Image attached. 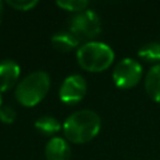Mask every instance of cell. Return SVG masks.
Wrapping results in <instances>:
<instances>
[{
  "mask_svg": "<svg viewBox=\"0 0 160 160\" xmlns=\"http://www.w3.org/2000/svg\"><path fill=\"white\" fill-rule=\"evenodd\" d=\"M142 78L141 65L131 59L125 58L120 60L112 70V80L115 85L120 89H131L139 84Z\"/></svg>",
  "mask_w": 160,
  "mask_h": 160,
  "instance_id": "cell-5",
  "label": "cell"
},
{
  "mask_svg": "<svg viewBox=\"0 0 160 160\" xmlns=\"http://www.w3.org/2000/svg\"><path fill=\"white\" fill-rule=\"evenodd\" d=\"M69 31L74 34L79 41L92 40L101 31L100 16L92 10H85L72 16L69 24Z\"/></svg>",
  "mask_w": 160,
  "mask_h": 160,
  "instance_id": "cell-4",
  "label": "cell"
},
{
  "mask_svg": "<svg viewBox=\"0 0 160 160\" xmlns=\"http://www.w3.org/2000/svg\"><path fill=\"white\" fill-rule=\"evenodd\" d=\"M71 150L69 142L62 138H51L45 145L46 160H70Z\"/></svg>",
  "mask_w": 160,
  "mask_h": 160,
  "instance_id": "cell-8",
  "label": "cell"
},
{
  "mask_svg": "<svg viewBox=\"0 0 160 160\" xmlns=\"http://www.w3.org/2000/svg\"><path fill=\"white\" fill-rule=\"evenodd\" d=\"M50 76L48 72L38 70L26 75L15 88V98L18 102L26 108L38 105L49 92Z\"/></svg>",
  "mask_w": 160,
  "mask_h": 160,
  "instance_id": "cell-2",
  "label": "cell"
},
{
  "mask_svg": "<svg viewBox=\"0 0 160 160\" xmlns=\"http://www.w3.org/2000/svg\"><path fill=\"white\" fill-rule=\"evenodd\" d=\"M115 59L112 49L100 41H88L76 51V60L81 69L89 72H101L109 69Z\"/></svg>",
  "mask_w": 160,
  "mask_h": 160,
  "instance_id": "cell-3",
  "label": "cell"
},
{
  "mask_svg": "<svg viewBox=\"0 0 160 160\" xmlns=\"http://www.w3.org/2000/svg\"><path fill=\"white\" fill-rule=\"evenodd\" d=\"M6 4L19 11H29L38 5L36 0H8Z\"/></svg>",
  "mask_w": 160,
  "mask_h": 160,
  "instance_id": "cell-14",
  "label": "cell"
},
{
  "mask_svg": "<svg viewBox=\"0 0 160 160\" xmlns=\"http://www.w3.org/2000/svg\"><path fill=\"white\" fill-rule=\"evenodd\" d=\"M35 129L42 135H54L61 129V125L54 116L45 115L35 121Z\"/></svg>",
  "mask_w": 160,
  "mask_h": 160,
  "instance_id": "cell-11",
  "label": "cell"
},
{
  "mask_svg": "<svg viewBox=\"0 0 160 160\" xmlns=\"http://www.w3.org/2000/svg\"><path fill=\"white\" fill-rule=\"evenodd\" d=\"M16 119V112L10 105H2L0 108V121L4 124H12Z\"/></svg>",
  "mask_w": 160,
  "mask_h": 160,
  "instance_id": "cell-15",
  "label": "cell"
},
{
  "mask_svg": "<svg viewBox=\"0 0 160 160\" xmlns=\"http://www.w3.org/2000/svg\"><path fill=\"white\" fill-rule=\"evenodd\" d=\"M139 58L148 62L160 64V44L159 42H148L141 46L138 51Z\"/></svg>",
  "mask_w": 160,
  "mask_h": 160,
  "instance_id": "cell-12",
  "label": "cell"
},
{
  "mask_svg": "<svg viewBox=\"0 0 160 160\" xmlns=\"http://www.w3.org/2000/svg\"><path fill=\"white\" fill-rule=\"evenodd\" d=\"M20 78V66L10 59L0 61V92L11 90Z\"/></svg>",
  "mask_w": 160,
  "mask_h": 160,
  "instance_id": "cell-7",
  "label": "cell"
},
{
  "mask_svg": "<svg viewBox=\"0 0 160 160\" xmlns=\"http://www.w3.org/2000/svg\"><path fill=\"white\" fill-rule=\"evenodd\" d=\"M2 106V98H1V92H0V108Z\"/></svg>",
  "mask_w": 160,
  "mask_h": 160,
  "instance_id": "cell-17",
  "label": "cell"
},
{
  "mask_svg": "<svg viewBox=\"0 0 160 160\" xmlns=\"http://www.w3.org/2000/svg\"><path fill=\"white\" fill-rule=\"evenodd\" d=\"M1 18H2V2L0 1V22H1Z\"/></svg>",
  "mask_w": 160,
  "mask_h": 160,
  "instance_id": "cell-16",
  "label": "cell"
},
{
  "mask_svg": "<svg viewBox=\"0 0 160 160\" xmlns=\"http://www.w3.org/2000/svg\"><path fill=\"white\" fill-rule=\"evenodd\" d=\"M145 91L151 100L160 102V64L150 68L145 76Z\"/></svg>",
  "mask_w": 160,
  "mask_h": 160,
  "instance_id": "cell-9",
  "label": "cell"
},
{
  "mask_svg": "<svg viewBox=\"0 0 160 160\" xmlns=\"http://www.w3.org/2000/svg\"><path fill=\"white\" fill-rule=\"evenodd\" d=\"M86 94V81L80 74H72L61 82L59 89V99L66 105L78 104Z\"/></svg>",
  "mask_w": 160,
  "mask_h": 160,
  "instance_id": "cell-6",
  "label": "cell"
},
{
  "mask_svg": "<svg viewBox=\"0 0 160 160\" xmlns=\"http://www.w3.org/2000/svg\"><path fill=\"white\" fill-rule=\"evenodd\" d=\"M79 39L70 31H59L51 36L52 48L60 52H69L76 49L79 46Z\"/></svg>",
  "mask_w": 160,
  "mask_h": 160,
  "instance_id": "cell-10",
  "label": "cell"
},
{
  "mask_svg": "<svg viewBox=\"0 0 160 160\" xmlns=\"http://www.w3.org/2000/svg\"><path fill=\"white\" fill-rule=\"evenodd\" d=\"M100 116L92 110H79L70 114L62 124V131L70 142L85 144L92 140L100 131Z\"/></svg>",
  "mask_w": 160,
  "mask_h": 160,
  "instance_id": "cell-1",
  "label": "cell"
},
{
  "mask_svg": "<svg viewBox=\"0 0 160 160\" xmlns=\"http://www.w3.org/2000/svg\"><path fill=\"white\" fill-rule=\"evenodd\" d=\"M56 5L59 8H61L62 10L79 14V12L88 10L89 1H86V0H58Z\"/></svg>",
  "mask_w": 160,
  "mask_h": 160,
  "instance_id": "cell-13",
  "label": "cell"
}]
</instances>
